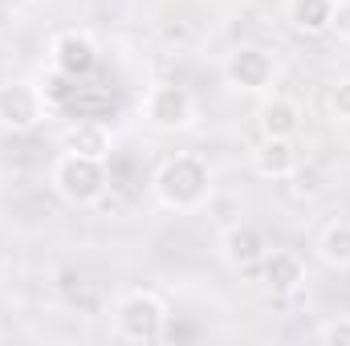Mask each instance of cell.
I'll list each match as a JSON object with an SVG mask.
<instances>
[{"label":"cell","instance_id":"1","mask_svg":"<svg viewBox=\"0 0 350 346\" xmlns=\"http://www.w3.org/2000/svg\"><path fill=\"white\" fill-rule=\"evenodd\" d=\"M151 191L159 200V208H167L175 216H191L200 208L212 204L216 196V175H212V163L196 151H175L167 155L155 175H151Z\"/></svg>","mask_w":350,"mask_h":346},{"label":"cell","instance_id":"2","mask_svg":"<svg viewBox=\"0 0 350 346\" xmlns=\"http://www.w3.org/2000/svg\"><path fill=\"white\" fill-rule=\"evenodd\" d=\"M49 187L70 208H98L110 191V175L102 159H86L74 151H62L49 168Z\"/></svg>","mask_w":350,"mask_h":346},{"label":"cell","instance_id":"3","mask_svg":"<svg viewBox=\"0 0 350 346\" xmlns=\"http://www.w3.org/2000/svg\"><path fill=\"white\" fill-rule=\"evenodd\" d=\"M114 334L122 343L147 346L167 338V302L155 289H126L114 302Z\"/></svg>","mask_w":350,"mask_h":346},{"label":"cell","instance_id":"4","mask_svg":"<svg viewBox=\"0 0 350 346\" xmlns=\"http://www.w3.org/2000/svg\"><path fill=\"white\" fill-rule=\"evenodd\" d=\"M49 98L33 78H8L0 82V131L4 135H29L49 118Z\"/></svg>","mask_w":350,"mask_h":346},{"label":"cell","instance_id":"5","mask_svg":"<svg viewBox=\"0 0 350 346\" xmlns=\"http://www.w3.org/2000/svg\"><path fill=\"white\" fill-rule=\"evenodd\" d=\"M220 70H224L228 90H237V94H269V90L277 86V74H281L277 53L265 49V45H253V41L232 45L224 53V66Z\"/></svg>","mask_w":350,"mask_h":346},{"label":"cell","instance_id":"6","mask_svg":"<svg viewBox=\"0 0 350 346\" xmlns=\"http://www.w3.org/2000/svg\"><path fill=\"white\" fill-rule=\"evenodd\" d=\"M143 118L163 131V135H175V131H187L196 127V98L187 86H175V82H155V86L143 94Z\"/></svg>","mask_w":350,"mask_h":346},{"label":"cell","instance_id":"7","mask_svg":"<svg viewBox=\"0 0 350 346\" xmlns=\"http://www.w3.org/2000/svg\"><path fill=\"white\" fill-rule=\"evenodd\" d=\"M94 66H98V45H94L90 33H82V29L53 33V41H49V70L66 74L70 82H82V78L94 74Z\"/></svg>","mask_w":350,"mask_h":346},{"label":"cell","instance_id":"8","mask_svg":"<svg viewBox=\"0 0 350 346\" xmlns=\"http://www.w3.org/2000/svg\"><path fill=\"white\" fill-rule=\"evenodd\" d=\"M265 253H269V241L257 224L249 220H237L220 232V261L232 269V273H249V269H261Z\"/></svg>","mask_w":350,"mask_h":346},{"label":"cell","instance_id":"9","mask_svg":"<svg viewBox=\"0 0 350 346\" xmlns=\"http://www.w3.org/2000/svg\"><path fill=\"white\" fill-rule=\"evenodd\" d=\"M306 122V110L289 94H265L257 106V131L261 139H297Z\"/></svg>","mask_w":350,"mask_h":346},{"label":"cell","instance_id":"10","mask_svg":"<svg viewBox=\"0 0 350 346\" xmlns=\"http://www.w3.org/2000/svg\"><path fill=\"white\" fill-rule=\"evenodd\" d=\"M297 168H301V159H297L293 139H261L253 147V172H257V179L285 183V179L297 175Z\"/></svg>","mask_w":350,"mask_h":346},{"label":"cell","instance_id":"11","mask_svg":"<svg viewBox=\"0 0 350 346\" xmlns=\"http://www.w3.org/2000/svg\"><path fill=\"white\" fill-rule=\"evenodd\" d=\"M261 277H265V285H269V293L289 297V293H297L306 285V261L293 249H269L261 261Z\"/></svg>","mask_w":350,"mask_h":346},{"label":"cell","instance_id":"12","mask_svg":"<svg viewBox=\"0 0 350 346\" xmlns=\"http://www.w3.org/2000/svg\"><path fill=\"white\" fill-rule=\"evenodd\" d=\"M62 151H74V155H86V159H110V151H114V135H110V127L106 122H98V118H86V122H70L66 131H62Z\"/></svg>","mask_w":350,"mask_h":346},{"label":"cell","instance_id":"13","mask_svg":"<svg viewBox=\"0 0 350 346\" xmlns=\"http://www.w3.org/2000/svg\"><path fill=\"white\" fill-rule=\"evenodd\" d=\"M285 21L297 37H326L334 21V0H285Z\"/></svg>","mask_w":350,"mask_h":346},{"label":"cell","instance_id":"14","mask_svg":"<svg viewBox=\"0 0 350 346\" xmlns=\"http://www.w3.org/2000/svg\"><path fill=\"white\" fill-rule=\"evenodd\" d=\"M314 249H318V261H322L326 269L347 273V269H350V220H347V216H334L330 224H322V232H318Z\"/></svg>","mask_w":350,"mask_h":346},{"label":"cell","instance_id":"15","mask_svg":"<svg viewBox=\"0 0 350 346\" xmlns=\"http://www.w3.org/2000/svg\"><path fill=\"white\" fill-rule=\"evenodd\" d=\"M326 114L334 122H350V78H338L326 90Z\"/></svg>","mask_w":350,"mask_h":346},{"label":"cell","instance_id":"16","mask_svg":"<svg viewBox=\"0 0 350 346\" xmlns=\"http://www.w3.org/2000/svg\"><path fill=\"white\" fill-rule=\"evenodd\" d=\"M314 338H318L322 346H350V314L326 318V322L314 330Z\"/></svg>","mask_w":350,"mask_h":346},{"label":"cell","instance_id":"17","mask_svg":"<svg viewBox=\"0 0 350 346\" xmlns=\"http://www.w3.org/2000/svg\"><path fill=\"white\" fill-rule=\"evenodd\" d=\"M330 33L350 45V0H334V21H330Z\"/></svg>","mask_w":350,"mask_h":346},{"label":"cell","instance_id":"18","mask_svg":"<svg viewBox=\"0 0 350 346\" xmlns=\"http://www.w3.org/2000/svg\"><path fill=\"white\" fill-rule=\"evenodd\" d=\"M21 4H41V0H21Z\"/></svg>","mask_w":350,"mask_h":346}]
</instances>
